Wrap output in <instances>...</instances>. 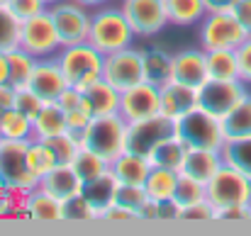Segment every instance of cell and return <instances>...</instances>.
Listing matches in <instances>:
<instances>
[{
  "instance_id": "cell-1",
  "label": "cell",
  "mask_w": 251,
  "mask_h": 236,
  "mask_svg": "<svg viewBox=\"0 0 251 236\" xmlns=\"http://www.w3.org/2000/svg\"><path fill=\"white\" fill-rule=\"evenodd\" d=\"M134 39H137V34H134L132 24L127 22L122 7L102 5V7L93 10V15H90V34H88V42H90L98 51L112 54V51L134 47Z\"/></svg>"
},
{
  "instance_id": "cell-2",
  "label": "cell",
  "mask_w": 251,
  "mask_h": 236,
  "mask_svg": "<svg viewBox=\"0 0 251 236\" xmlns=\"http://www.w3.org/2000/svg\"><path fill=\"white\" fill-rule=\"evenodd\" d=\"M56 61L61 66V73L71 88L85 90L95 80L102 78V66H105V54L98 51L90 42L78 44H64L56 54Z\"/></svg>"
},
{
  "instance_id": "cell-3",
  "label": "cell",
  "mask_w": 251,
  "mask_h": 236,
  "mask_svg": "<svg viewBox=\"0 0 251 236\" xmlns=\"http://www.w3.org/2000/svg\"><path fill=\"white\" fill-rule=\"evenodd\" d=\"M83 146L112 163L122 151H127V122L122 115L93 117L83 129Z\"/></svg>"
},
{
  "instance_id": "cell-4",
  "label": "cell",
  "mask_w": 251,
  "mask_h": 236,
  "mask_svg": "<svg viewBox=\"0 0 251 236\" xmlns=\"http://www.w3.org/2000/svg\"><path fill=\"white\" fill-rule=\"evenodd\" d=\"M176 134L185 142V146L222 149V144H225L222 119L205 112L202 107H195V110L185 112L183 117H178L176 119Z\"/></svg>"
},
{
  "instance_id": "cell-5",
  "label": "cell",
  "mask_w": 251,
  "mask_h": 236,
  "mask_svg": "<svg viewBox=\"0 0 251 236\" xmlns=\"http://www.w3.org/2000/svg\"><path fill=\"white\" fill-rule=\"evenodd\" d=\"M205 195L215 205V210L251 205V178L222 163V168L205 183Z\"/></svg>"
},
{
  "instance_id": "cell-6",
  "label": "cell",
  "mask_w": 251,
  "mask_h": 236,
  "mask_svg": "<svg viewBox=\"0 0 251 236\" xmlns=\"http://www.w3.org/2000/svg\"><path fill=\"white\" fill-rule=\"evenodd\" d=\"M247 37V29L232 12H205V17L198 22V42L205 51L237 49Z\"/></svg>"
},
{
  "instance_id": "cell-7",
  "label": "cell",
  "mask_w": 251,
  "mask_h": 236,
  "mask_svg": "<svg viewBox=\"0 0 251 236\" xmlns=\"http://www.w3.org/2000/svg\"><path fill=\"white\" fill-rule=\"evenodd\" d=\"M20 47L37 59H49L59 54L64 44H61V37L49 7L20 24Z\"/></svg>"
},
{
  "instance_id": "cell-8",
  "label": "cell",
  "mask_w": 251,
  "mask_h": 236,
  "mask_svg": "<svg viewBox=\"0 0 251 236\" xmlns=\"http://www.w3.org/2000/svg\"><path fill=\"white\" fill-rule=\"evenodd\" d=\"M27 144L20 139H0V175L17 192H29L39 185V178L27 165Z\"/></svg>"
},
{
  "instance_id": "cell-9",
  "label": "cell",
  "mask_w": 251,
  "mask_h": 236,
  "mask_svg": "<svg viewBox=\"0 0 251 236\" xmlns=\"http://www.w3.org/2000/svg\"><path fill=\"white\" fill-rule=\"evenodd\" d=\"M102 78L120 93L144 80V64H142V49L127 47L112 54H105Z\"/></svg>"
},
{
  "instance_id": "cell-10",
  "label": "cell",
  "mask_w": 251,
  "mask_h": 236,
  "mask_svg": "<svg viewBox=\"0 0 251 236\" xmlns=\"http://www.w3.org/2000/svg\"><path fill=\"white\" fill-rule=\"evenodd\" d=\"M49 12L54 17V24L59 29L61 44H78L88 42L90 34V10L76 0H59L49 5Z\"/></svg>"
},
{
  "instance_id": "cell-11",
  "label": "cell",
  "mask_w": 251,
  "mask_h": 236,
  "mask_svg": "<svg viewBox=\"0 0 251 236\" xmlns=\"http://www.w3.org/2000/svg\"><path fill=\"white\" fill-rule=\"evenodd\" d=\"M120 7L137 37H154L171 24L164 0H122Z\"/></svg>"
},
{
  "instance_id": "cell-12",
  "label": "cell",
  "mask_w": 251,
  "mask_h": 236,
  "mask_svg": "<svg viewBox=\"0 0 251 236\" xmlns=\"http://www.w3.org/2000/svg\"><path fill=\"white\" fill-rule=\"evenodd\" d=\"M247 95V83L242 80H207L198 88V107L215 117H225L242 97Z\"/></svg>"
},
{
  "instance_id": "cell-13",
  "label": "cell",
  "mask_w": 251,
  "mask_h": 236,
  "mask_svg": "<svg viewBox=\"0 0 251 236\" xmlns=\"http://www.w3.org/2000/svg\"><path fill=\"white\" fill-rule=\"evenodd\" d=\"M173 132H176V122L168 119L166 115H154L139 122H127V151L149 156V151Z\"/></svg>"
},
{
  "instance_id": "cell-14",
  "label": "cell",
  "mask_w": 251,
  "mask_h": 236,
  "mask_svg": "<svg viewBox=\"0 0 251 236\" xmlns=\"http://www.w3.org/2000/svg\"><path fill=\"white\" fill-rule=\"evenodd\" d=\"M120 115L125 122H139L154 115H161V102H159V85L142 80L127 90L120 93Z\"/></svg>"
},
{
  "instance_id": "cell-15",
  "label": "cell",
  "mask_w": 251,
  "mask_h": 236,
  "mask_svg": "<svg viewBox=\"0 0 251 236\" xmlns=\"http://www.w3.org/2000/svg\"><path fill=\"white\" fill-rule=\"evenodd\" d=\"M171 80L185 83L190 88H200L205 85L207 76V54L202 47L198 49H180L173 54V64H171Z\"/></svg>"
},
{
  "instance_id": "cell-16",
  "label": "cell",
  "mask_w": 251,
  "mask_h": 236,
  "mask_svg": "<svg viewBox=\"0 0 251 236\" xmlns=\"http://www.w3.org/2000/svg\"><path fill=\"white\" fill-rule=\"evenodd\" d=\"M29 90H34L44 102H56V97L69 88V83L61 73V66L56 61V56H49V59H37V66L29 76L27 83Z\"/></svg>"
},
{
  "instance_id": "cell-17",
  "label": "cell",
  "mask_w": 251,
  "mask_h": 236,
  "mask_svg": "<svg viewBox=\"0 0 251 236\" xmlns=\"http://www.w3.org/2000/svg\"><path fill=\"white\" fill-rule=\"evenodd\" d=\"M159 102L161 115L176 122L178 117L198 107V88H190L178 80H166L164 85H159Z\"/></svg>"
},
{
  "instance_id": "cell-18",
  "label": "cell",
  "mask_w": 251,
  "mask_h": 236,
  "mask_svg": "<svg viewBox=\"0 0 251 236\" xmlns=\"http://www.w3.org/2000/svg\"><path fill=\"white\" fill-rule=\"evenodd\" d=\"M83 185L85 183L81 180V175L74 170L71 163H56V165H54L47 175H42V180H39V188L47 190L49 195H54V197L61 200V202H66V200L81 195V192H83Z\"/></svg>"
},
{
  "instance_id": "cell-19",
  "label": "cell",
  "mask_w": 251,
  "mask_h": 236,
  "mask_svg": "<svg viewBox=\"0 0 251 236\" xmlns=\"http://www.w3.org/2000/svg\"><path fill=\"white\" fill-rule=\"evenodd\" d=\"M222 154L220 149H198V146H188L185 158L180 163V173L200 180V183H207L220 168H222Z\"/></svg>"
},
{
  "instance_id": "cell-20",
  "label": "cell",
  "mask_w": 251,
  "mask_h": 236,
  "mask_svg": "<svg viewBox=\"0 0 251 236\" xmlns=\"http://www.w3.org/2000/svg\"><path fill=\"white\" fill-rule=\"evenodd\" d=\"M25 219H32V222H64V202L37 185L25 197Z\"/></svg>"
},
{
  "instance_id": "cell-21",
  "label": "cell",
  "mask_w": 251,
  "mask_h": 236,
  "mask_svg": "<svg viewBox=\"0 0 251 236\" xmlns=\"http://www.w3.org/2000/svg\"><path fill=\"white\" fill-rule=\"evenodd\" d=\"M85 105L93 117H105V115H120V90L112 88L105 78L95 80L83 90Z\"/></svg>"
},
{
  "instance_id": "cell-22",
  "label": "cell",
  "mask_w": 251,
  "mask_h": 236,
  "mask_svg": "<svg viewBox=\"0 0 251 236\" xmlns=\"http://www.w3.org/2000/svg\"><path fill=\"white\" fill-rule=\"evenodd\" d=\"M110 170L115 173V178L120 183L144 185V180H147V175L151 170V163H149L147 156H139V154H132V151H122L110 163Z\"/></svg>"
},
{
  "instance_id": "cell-23",
  "label": "cell",
  "mask_w": 251,
  "mask_h": 236,
  "mask_svg": "<svg viewBox=\"0 0 251 236\" xmlns=\"http://www.w3.org/2000/svg\"><path fill=\"white\" fill-rule=\"evenodd\" d=\"M117 188H120V180L115 178V173L107 168L105 173H100L98 178L88 180L83 185V195L85 200L102 214V210H107L112 202H115V195H117Z\"/></svg>"
},
{
  "instance_id": "cell-24",
  "label": "cell",
  "mask_w": 251,
  "mask_h": 236,
  "mask_svg": "<svg viewBox=\"0 0 251 236\" xmlns=\"http://www.w3.org/2000/svg\"><path fill=\"white\" fill-rule=\"evenodd\" d=\"M222 132H225V142L251 137V93H247V95L222 117Z\"/></svg>"
},
{
  "instance_id": "cell-25",
  "label": "cell",
  "mask_w": 251,
  "mask_h": 236,
  "mask_svg": "<svg viewBox=\"0 0 251 236\" xmlns=\"http://www.w3.org/2000/svg\"><path fill=\"white\" fill-rule=\"evenodd\" d=\"M185 151H188V146H185V142L173 132V134H168L166 139H161L151 151H149V163L151 165H156V168H173V170H180V163H183V158H185Z\"/></svg>"
},
{
  "instance_id": "cell-26",
  "label": "cell",
  "mask_w": 251,
  "mask_h": 236,
  "mask_svg": "<svg viewBox=\"0 0 251 236\" xmlns=\"http://www.w3.org/2000/svg\"><path fill=\"white\" fill-rule=\"evenodd\" d=\"M32 127H34V139H51L66 132V115L56 102H44V107L34 115Z\"/></svg>"
},
{
  "instance_id": "cell-27",
  "label": "cell",
  "mask_w": 251,
  "mask_h": 236,
  "mask_svg": "<svg viewBox=\"0 0 251 236\" xmlns=\"http://www.w3.org/2000/svg\"><path fill=\"white\" fill-rule=\"evenodd\" d=\"M142 64H144V80L154 85H164L166 80H171V64H173L171 51L159 47L142 49Z\"/></svg>"
},
{
  "instance_id": "cell-28",
  "label": "cell",
  "mask_w": 251,
  "mask_h": 236,
  "mask_svg": "<svg viewBox=\"0 0 251 236\" xmlns=\"http://www.w3.org/2000/svg\"><path fill=\"white\" fill-rule=\"evenodd\" d=\"M176 185H178V170H173V168L151 165V170H149V175L144 180V190H147L149 200H159V202L173 200Z\"/></svg>"
},
{
  "instance_id": "cell-29",
  "label": "cell",
  "mask_w": 251,
  "mask_h": 236,
  "mask_svg": "<svg viewBox=\"0 0 251 236\" xmlns=\"http://www.w3.org/2000/svg\"><path fill=\"white\" fill-rule=\"evenodd\" d=\"M0 139H20V142L34 139L32 117H27L17 107L0 110Z\"/></svg>"
},
{
  "instance_id": "cell-30",
  "label": "cell",
  "mask_w": 251,
  "mask_h": 236,
  "mask_svg": "<svg viewBox=\"0 0 251 236\" xmlns=\"http://www.w3.org/2000/svg\"><path fill=\"white\" fill-rule=\"evenodd\" d=\"M207 54V76L212 80H237L239 78V61L237 49H212Z\"/></svg>"
},
{
  "instance_id": "cell-31",
  "label": "cell",
  "mask_w": 251,
  "mask_h": 236,
  "mask_svg": "<svg viewBox=\"0 0 251 236\" xmlns=\"http://www.w3.org/2000/svg\"><path fill=\"white\" fill-rule=\"evenodd\" d=\"M168 12V22L176 27H198V22L205 17V2L202 0H164Z\"/></svg>"
},
{
  "instance_id": "cell-32",
  "label": "cell",
  "mask_w": 251,
  "mask_h": 236,
  "mask_svg": "<svg viewBox=\"0 0 251 236\" xmlns=\"http://www.w3.org/2000/svg\"><path fill=\"white\" fill-rule=\"evenodd\" d=\"M37 66V56H32L29 51H25L22 47L7 51V69H10V78L7 83L12 88H25L29 83V76Z\"/></svg>"
},
{
  "instance_id": "cell-33",
  "label": "cell",
  "mask_w": 251,
  "mask_h": 236,
  "mask_svg": "<svg viewBox=\"0 0 251 236\" xmlns=\"http://www.w3.org/2000/svg\"><path fill=\"white\" fill-rule=\"evenodd\" d=\"M222 161L232 168H237L239 173L249 175L251 178V137L247 139H232V142H225L222 149Z\"/></svg>"
},
{
  "instance_id": "cell-34",
  "label": "cell",
  "mask_w": 251,
  "mask_h": 236,
  "mask_svg": "<svg viewBox=\"0 0 251 236\" xmlns=\"http://www.w3.org/2000/svg\"><path fill=\"white\" fill-rule=\"evenodd\" d=\"M56 163H59V161H56L51 146H49L44 139H29V144H27V165H29V170H32L39 180H42V175H47Z\"/></svg>"
},
{
  "instance_id": "cell-35",
  "label": "cell",
  "mask_w": 251,
  "mask_h": 236,
  "mask_svg": "<svg viewBox=\"0 0 251 236\" xmlns=\"http://www.w3.org/2000/svg\"><path fill=\"white\" fill-rule=\"evenodd\" d=\"M71 165H74V170L81 175V180H83V183L93 180V178H98L100 173H105V170L110 168V163H107L105 158L98 156L95 151H90V149H85V146L78 149V154L74 156Z\"/></svg>"
},
{
  "instance_id": "cell-36",
  "label": "cell",
  "mask_w": 251,
  "mask_h": 236,
  "mask_svg": "<svg viewBox=\"0 0 251 236\" xmlns=\"http://www.w3.org/2000/svg\"><path fill=\"white\" fill-rule=\"evenodd\" d=\"M49 146H51V151H54V156L59 163H71L74 156L78 154V149L83 146V139L78 137V134H74V132H64V134H56V137H51V139H44Z\"/></svg>"
},
{
  "instance_id": "cell-37",
  "label": "cell",
  "mask_w": 251,
  "mask_h": 236,
  "mask_svg": "<svg viewBox=\"0 0 251 236\" xmlns=\"http://www.w3.org/2000/svg\"><path fill=\"white\" fill-rule=\"evenodd\" d=\"M202 197H207L205 195V183H200V180H195V178H190V175L178 170V185H176L173 202L178 207H185V205H193V202H198Z\"/></svg>"
},
{
  "instance_id": "cell-38",
  "label": "cell",
  "mask_w": 251,
  "mask_h": 236,
  "mask_svg": "<svg viewBox=\"0 0 251 236\" xmlns=\"http://www.w3.org/2000/svg\"><path fill=\"white\" fill-rule=\"evenodd\" d=\"M20 20L2 5L0 7V51H12L20 47Z\"/></svg>"
},
{
  "instance_id": "cell-39",
  "label": "cell",
  "mask_w": 251,
  "mask_h": 236,
  "mask_svg": "<svg viewBox=\"0 0 251 236\" xmlns=\"http://www.w3.org/2000/svg\"><path fill=\"white\" fill-rule=\"evenodd\" d=\"M100 212L85 200V195H76L64 202V222H98Z\"/></svg>"
},
{
  "instance_id": "cell-40",
  "label": "cell",
  "mask_w": 251,
  "mask_h": 236,
  "mask_svg": "<svg viewBox=\"0 0 251 236\" xmlns=\"http://www.w3.org/2000/svg\"><path fill=\"white\" fill-rule=\"evenodd\" d=\"M147 200H149V195H147L144 185H129V183H120L117 195H115V205L134 212L137 217H139V210L144 207Z\"/></svg>"
},
{
  "instance_id": "cell-41",
  "label": "cell",
  "mask_w": 251,
  "mask_h": 236,
  "mask_svg": "<svg viewBox=\"0 0 251 236\" xmlns=\"http://www.w3.org/2000/svg\"><path fill=\"white\" fill-rule=\"evenodd\" d=\"M178 219L212 222V219H217V210H215V205H212L207 197H202V200H198V202H193V205H185V207H180V214H178Z\"/></svg>"
},
{
  "instance_id": "cell-42",
  "label": "cell",
  "mask_w": 251,
  "mask_h": 236,
  "mask_svg": "<svg viewBox=\"0 0 251 236\" xmlns=\"http://www.w3.org/2000/svg\"><path fill=\"white\" fill-rule=\"evenodd\" d=\"M15 107H17L20 112H25L27 117L34 119V115L44 107V100H42L34 90H29V88L25 85V88H17V93H15Z\"/></svg>"
},
{
  "instance_id": "cell-43",
  "label": "cell",
  "mask_w": 251,
  "mask_h": 236,
  "mask_svg": "<svg viewBox=\"0 0 251 236\" xmlns=\"http://www.w3.org/2000/svg\"><path fill=\"white\" fill-rule=\"evenodd\" d=\"M5 7H7L20 22H25V20H29V17L44 12L49 5H47L44 0H7Z\"/></svg>"
},
{
  "instance_id": "cell-44",
  "label": "cell",
  "mask_w": 251,
  "mask_h": 236,
  "mask_svg": "<svg viewBox=\"0 0 251 236\" xmlns=\"http://www.w3.org/2000/svg\"><path fill=\"white\" fill-rule=\"evenodd\" d=\"M64 115H66V129L74 132V134H78V137L83 139V129L88 127V122L93 119V115H90V110H88V105H85V97H83V105H81V107L69 110V112H64Z\"/></svg>"
},
{
  "instance_id": "cell-45",
  "label": "cell",
  "mask_w": 251,
  "mask_h": 236,
  "mask_svg": "<svg viewBox=\"0 0 251 236\" xmlns=\"http://www.w3.org/2000/svg\"><path fill=\"white\" fill-rule=\"evenodd\" d=\"M237 61H239V80L251 85V34L237 47Z\"/></svg>"
},
{
  "instance_id": "cell-46",
  "label": "cell",
  "mask_w": 251,
  "mask_h": 236,
  "mask_svg": "<svg viewBox=\"0 0 251 236\" xmlns=\"http://www.w3.org/2000/svg\"><path fill=\"white\" fill-rule=\"evenodd\" d=\"M100 219L112 222V224H127V222H137L139 217H137L134 212H129V210H125V207H120V205H115V202H112L107 210H102Z\"/></svg>"
},
{
  "instance_id": "cell-47",
  "label": "cell",
  "mask_w": 251,
  "mask_h": 236,
  "mask_svg": "<svg viewBox=\"0 0 251 236\" xmlns=\"http://www.w3.org/2000/svg\"><path fill=\"white\" fill-rule=\"evenodd\" d=\"M56 105H59L64 112L81 107V105H83V90H78V88H71V85H69V88L56 97Z\"/></svg>"
},
{
  "instance_id": "cell-48",
  "label": "cell",
  "mask_w": 251,
  "mask_h": 236,
  "mask_svg": "<svg viewBox=\"0 0 251 236\" xmlns=\"http://www.w3.org/2000/svg\"><path fill=\"white\" fill-rule=\"evenodd\" d=\"M232 15L239 20L247 34H251V0H237V5L232 7Z\"/></svg>"
},
{
  "instance_id": "cell-49",
  "label": "cell",
  "mask_w": 251,
  "mask_h": 236,
  "mask_svg": "<svg viewBox=\"0 0 251 236\" xmlns=\"http://www.w3.org/2000/svg\"><path fill=\"white\" fill-rule=\"evenodd\" d=\"M217 219H251V205H237L217 210Z\"/></svg>"
},
{
  "instance_id": "cell-50",
  "label": "cell",
  "mask_w": 251,
  "mask_h": 236,
  "mask_svg": "<svg viewBox=\"0 0 251 236\" xmlns=\"http://www.w3.org/2000/svg\"><path fill=\"white\" fill-rule=\"evenodd\" d=\"M15 93H17V88H12L10 83H2L0 85V110L15 107Z\"/></svg>"
},
{
  "instance_id": "cell-51",
  "label": "cell",
  "mask_w": 251,
  "mask_h": 236,
  "mask_svg": "<svg viewBox=\"0 0 251 236\" xmlns=\"http://www.w3.org/2000/svg\"><path fill=\"white\" fill-rule=\"evenodd\" d=\"M207 12H232L237 0H202Z\"/></svg>"
},
{
  "instance_id": "cell-52",
  "label": "cell",
  "mask_w": 251,
  "mask_h": 236,
  "mask_svg": "<svg viewBox=\"0 0 251 236\" xmlns=\"http://www.w3.org/2000/svg\"><path fill=\"white\" fill-rule=\"evenodd\" d=\"M10 78V69H7V54L5 51H0V85L2 83H7Z\"/></svg>"
},
{
  "instance_id": "cell-53",
  "label": "cell",
  "mask_w": 251,
  "mask_h": 236,
  "mask_svg": "<svg viewBox=\"0 0 251 236\" xmlns=\"http://www.w3.org/2000/svg\"><path fill=\"white\" fill-rule=\"evenodd\" d=\"M76 2H81L83 7H88V10H98V7H102V5H107L110 0H76Z\"/></svg>"
},
{
  "instance_id": "cell-54",
  "label": "cell",
  "mask_w": 251,
  "mask_h": 236,
  "mask_svg": "<svg viewBox=\"0 0 251 236\" xmlns=\"http://www.w3.org/2000/svg\"><path fill=\"white\" fill-rule=\"evenodd\" d=\"M44 2H47V5H54V2H59V0H44Z\"/></svg>"
},
{
  "instance_id": "cell-55",
  "label": "cell",
  "mask_w": 251,
  "mask_h": 236,
  "mask_svg": "<svg viewBox=\"0 0 251 236\" xmlns=\"http://www.w3.org/2000/svg\"><path fill=\"white\" fill-rule=\"evenodd\" d=\"M5 2H7V0H0V7H2V5H5Z\"/></svg>"
}]
</instances>
